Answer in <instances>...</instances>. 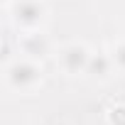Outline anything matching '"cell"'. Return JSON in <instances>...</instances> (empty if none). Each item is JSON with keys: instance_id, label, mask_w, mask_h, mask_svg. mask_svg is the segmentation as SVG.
Instances as JSON below:
<instances>
[{"instance_id": "obj_1", "label": "cell", "mask_w": 125, "mask_h": 125, "mask_svg": "<svg viewBox=\"0 0 125 125\" xmlns=\"http://www.w3.org/2000/svg\"><path fill=\"white\" fill-rule=\"evenodd\" d=\"M3 83L8 91L20 93V96H30L37 88H42L44 83V69H42V61L27 59V56H17L5 61L3 66Z\"/></svg>"}, {"instance_id": "obj_5", "label": "cell", "mask_w": 125, "mask_h": 125, "mask_svg": "<svg viewBox=\"0 0 125 125\" xmlns=\"http://www.w3.org/2000/svg\"><path fill=\"white\" fill-rule=\"evenodd\" d=\"M113 69H115V64H113V59H110L108 52H93L83 79H88L91 83H105V81H110Z\"/></svg>"}, {"instance_id": "obj_2", "label": "cell", "mask_w": 125, "mask_h": 125, "mask_svg": "<svg viewBox=\"0 0 125 125\" xmlns=\"http://www.w3.org/2000/svg\"><path fill=\"white\" fill-rule=\"evenodd\" d=\"M8 12H10V22L20 32L44 30V25L49 22V8L44 0H15Z\"/></svg>"}, {"instance_id": "obj_7", "label": "cell", "mask_w": 125, "mask_h": 125, "mask_svg": "<svg viewBox=\"0 0 125 125\" xmlns=\"http://www.w3.org/2000/svg\"><path fill=\"white\" fill-rule=\"evenodd\" d=\"M108 125H125V105H113L110 108Z\"/></svg>"}, {"instance_id": "obj_3", "label": "cell", "mask_w": 125, "mask_h": 125, "mask_svg": "<svg viewBox=\"0 0 125 125\" xmlns=\"http://www.w3.org/2000/svg\"><path fill=\"white\" fill-rule=\"evenodd\" d=\"M56 54H59L56 64H59V69L64 71L66 76H83L88 61L93 56V52H91V47L86 42H69V44L61 47Z\"/></svg>"}, {"instance_id": "obj_4", "label": "cell", "mask_w": 125, "mask_h": 125, "mask_svg": "<svg viewBox=\"0 0 125 125\" xmlns=\"http://www.w3.org/2000/svg\"><path fill=\"white\" fill-rule=\"evenodd\" d=\"M17 49L22 56L34 59V61H44L54 54V44L52 39L44 34V30H34V32H22L17 37Z\"/></svg>"}, {"instance_id": "obj_8", "label": "cell", "mask_w": 125, "mask_h": 125, "mask_svg": "<svg viewBox=\"0 0 125 125\" xmlns=\"http://www.w3.org/2000/svg\"><path fill=\"white\" fill-rule=\"evenodd\" d=\"M0 3H3V8H5V10H10V5L15 3V0H0Z\"/></svg>"}, {"instance_id": "obj_6", "label": "cell", "mask_w": 125, "mask_h": 125, "mask_svg": "<svg viewBox=\"0 0 125 125\" xmlns=\"http://www.w3.org/2000/svg\"><path fill=\"white\" fill-rule=\"evenodd\" d=\"M108 54H110V59H113L115 69L125 74V39H118V42L110 47V52H108Z\"/></svg>"}]
</instances>
